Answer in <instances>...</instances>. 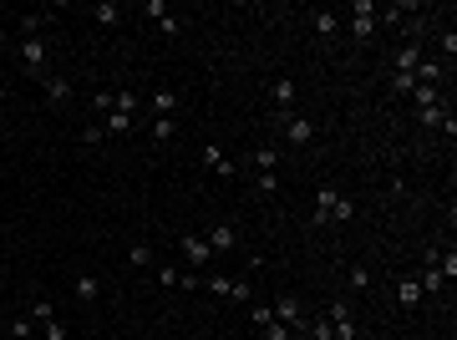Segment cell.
Listing matches in <instances>:
<instances>
[{
	"label": "cell",
	"instance_id": "obj_8",
	"mask_svg": "<svg viewBox=\"0 0 457 340\" xmlns=\"http://www.w3.org/2000/svg\"><path fill=\"white\" fill-rule=\"evenodd\" d=\"M208 249H213V254H229V249H239V229H234L229 219H224V224H213V229H208Z\"/></svg>",
	"mask_w": 457,
	"mask_h": 340
},
{
	"label": "cell",
	"instance_id": "obj_5",
	"mask_svg": "<svg viewBox=\"0 0 457 340\" xmlns=\"http://www.w3.org/2000/svg\"><path fill=\"white\" fill-rule=\"evenodd\" d=\"M279 122H285V142H290V147H310V142H315V122H310V117H295V112H290V117H279Z\"/></svg>",
	"mask_w": 457,
	"mask_h": 340
},
{
	"label": "cell",
	"instance_id": "obj_12",
	"mask_svg": "<svg viewBox=\"0 0 457 340\" xmlns=\"http://www.w3.org/2000/svg\"><path fill=\"white\" fill-rule=\"evenodd\" d=\"M417 285H422V294H442V290H447V274L437 269V259H432V254H427V269L417 274Z\"/></svg>",
	"mask_w": 457,
	"mask_h": 340
},
{
	"label": "cell",
	"instance_id": "obj_24",
	"mask_svg": "<svg viewBox=\"0 0 457 340\" xmlns=\"http://www.w3.org/2000/svg\"><path fill=\"white\" fill-rule=\"evenodd\" d=\"M391 92H397V97H411V92H417V76H411V72H391Z\"/></svg>",
	"mask_w": 457,
	"mask_h": 340
},
{
	"label": "cell",
	"instance_id": "obj_17",
	"mask_svg": "<svg viewBox=\"0 0 457 340\" xmlns=\"http://www.w3.org/2000/svg\"><path fill=\"white\" fill-rule=\"evenodd\" d=\"M391 61H397V72H417V61H422V46H417V41H406V46H402L397 56H391Z\"/></svg>",
	"mask_w": 457,
	"mask_h": 340
},
{
	"label": "cell",
	"instance_id": "obj_30",
	"mask_svg": "<svg viewBox=\"0 0 457 340\" xmlns=\"http://www.w3.org/2000/svg\"><path fill=\"white\" fill-rule=\"evenodd\" d=\"M31 320H41V325H46V320H56V310H51V300H36V310H31Z\"/></svg>",
	"mask_w": 457,
	"mask_h": 340
},
{
	"label": "cell",
	"instance_id": "obj_28",
	"mask_svg": "<svg viewBox=\"0 0 457 340\" xmlns=\"http://www.w3.org/2000/svg\"><path fill=\"white\" fill-rule=\"evenodd\" d=\"M254 188H259V193H279V173H259Z\"/></svg>",
	"mask_w": 457,
	"mask_h": 340
},
{
	"label": "cell",
	"instance_id": "obj_31",
	"mask_svg": "<svg viewBox=\"0 0 457 340\" xmlns=\"http://www.w3.org/2000/svg\"><path fill=\"white\" fill-rule=\"evenodd\" d=\"M158 285H163V290H178V269L163 264V269H158Z\"/></svg>",
	"mask_w": 457,
	"mask_h": 340
},
{
	"label": "cell",
	"instance_id": "obj_14",
	"mask_svg": "<svg viewBox=\"0 0 457 340\" xmlns=\"http://www.w3.org/2000/svg\"><path fill=\"white\" fill-rule=\"evenodd\" d=\"M143 102L152 107V117H173V112H178V92H168V87H158V92L143 97Z\"/></svg>",
	"mask_w": 457,
	"mask_h": 340
},
{
	"label": "cell",
	"instance_id": "obj_15",
	"mask_svg": "<svg viewBox=\"0 0 457 340\" xmlns=\"http://www.w3.org/2000/svg\"><path fill=\"white\" fill-rule=\"evenodd\" d=\"M310 26H315V36L331 41V36L340 31V15H336V11H315V15H310Z\"/></svg>",
	"mask_w": 457,
	"mask_h": 340
},
{
	"label": "cell",
	"instance_id": "obj_26",
	"mask_svg": "<svg viewBox=\"0 0 457 340\" xmlns=\"http://www.w3.org/2000/svg\"><path fill=\"white\" fill-rule=\"evenodd\" d=\"M345 219H356V203L340 193V203H336V214H331V224H345Z\"/></svg>",
	"mask_w": 457,
	"mask_h": 340
},
{
	"label": "cell",
	"instance_id": "obj_7",
	"mask_svg": "<svg viewBox=\"0 0 457 340\" xmlns=\"http://www.w3.org/2000/svg\"><path fill=\"white\" fill-rule=\"evenodd\" d=\"M336 203H340V188H336V183H320V188H315V224H331Z\"/></svg>",
	"mask_w": 457,
	"mask_h": 340
},
{
	"label": "cell",
	"instance_id": "obj_22",
	"mask_svg": "<svg viewBox=\"0 0 457 340\" xmlns=\"http://www.w3.org/2000/svg\"><path fill=\"white\" fill-rule=\"evenodd\" d=\"M92 20H97V26H117V20H122V11L112 6V0H102V6H92Z\"/></svg>",
	"mask_w": 457,
	"mask_h": 340
},
{
	"label": "cell",
	"instance_id": "obj_10",
	"mask_svg": "<svg viewBox=\"0 0 457 340\" xmlns=\"http://www.w3.org/2000/svg\"><path fill=\"white\" fill-rule=\"evenodd\" d=\"M41 92H46L51 107H67V102H72V81L67 76H41Z\"/></svg>",
	"mask_w": 457,
	"mask_h": 340
},
{
	"label": "cell",
	"instance_id": "obj_18",
	"mask_svg": "<svg viewBox=\"0 0 457 340\" xmlns=\"http://www.w3.org/2000/svg\"><path fill=\"white\" fill-rule=\"evenodd\" d=\"M259 173H274V163H279V147L274 142H265V147H254V158H249Z\"/></svg>",
	"mask_w": 457,
	"mask_h": 340
},
{
	"label": "cell",
	"instance_id": "obj_32",
	"mask_svg": "<svg viewBox=\"0 0 457 340\" xmlns=\"http://www.w3.org/2000/svg\"><path fill=\"white\" fill-rule=\"evenodd\" d=\"M229 294H234V300H254V285H249V280H234Z\"/></svg>",
	"mask_w": 457,
	"mask_h": 340
},
{
	"label": "cell",
	"instance_id": "obj_13",
	"mask_svg": "<svg viewBox=\"0 0 457 340\" xmlns=\"http://www.w3.org/2000/svg\"><path fill=\"white\" fill-rule=\"evenodd\" d=\"M270 97H274L279 117H290V107H295V97H300V92H295V81H290V76H279L274 87H270Z\"/></svg>",
	"mask_w": 457,
	"mask_h": 340
},
{
	"label": "cell",
	"instance_id": "obj_3",
	"mask_svg": "<svg viewBox=\"0 0 457 340\" xmlns=\"http://www.w3.org/2000/svg\"><path fill=\"white\" fill-rule=\"evenodd\" d=\"M270 310H274V320L285 325V330H305V325H310V320H305V305L295 300V294H285V300H274Z\"/></svg>",
	"mask_w": 457,
	"mask_h": 340
},
{
	"label": "cell",
	"instance_id": "obj_4",
	"mask_svg": "<svg viewBox=\"0 0 457 340\" xmlns=\"http://www.w3.org/2000/svg\"><path fill=\"white\" fill-rule=\"evenodd\" d=\"M15 56H20V67H26V76H46V46H41V41H20L15 46Z\"/></svg>",
	"mask_w": 457,
	"mask_h": 340
},
{
	"label": "cell",
	"instance_id": "obj_19",
	"mask_svg": "<svg viewBox=\"0 0 457 340\" xmlns=\"http://www.w3.org/2000/svg\"><path fill=\"white\" fill-rule=\"evenodd\" d=\"M138 92H112V112H122V117H138Z\"/></svg>",
	"mask_w": 457,
	"mask_h": 340
},
{
	"label": "cell",
	"instance_id": "obj_34",
	"mask_svg": "<svg viewBox=\"0 0 457 340\" xmlns=\"http://www.w3.org/2000/svg\"><path fill=\"white\" fill-rule=\"evenodd\" d=\"M249 315H254V325H259V330H265V325H270V320H274V310H270V305H254V310H249Z\"/></svg>",
	"mask_w": 457,
	"mask_h": 340
},
{
	"label": "cell",
	"instance_id": "obj_2",
	"mask_svg": "<svg viewBox=\"0 0 457 340\" xmlns=\"http://www.w3.org/2000/svg\"><path fill=\"white\" fill-rule=\"evenodd\" d=\"M325 320H331L336 340H356V315H351V300H331V305H325Z\"/></svg>",
	"mask_w": 457,
	"mask_h": 340
},
{
	"label": "cell",
	"instance_id": "obj_29",
	"mask_svg": "<svg viewBox=\"0 0 457 340\" xmlns=\"http://www.w3.org/2000/svg\"><path fill=\"white\" fill-rule=\"evenodd\" d=\"M229 285H234V280H224V274H208V280H204L208 294H229Z\"/></svg>",
	"mask_w": 457,
	"mask_h": 340
},
{
	"label": "cell",
	"instance_id": "obj_35",
	"mask_svg": "<svg viewBox=\"0 0 457 340\" xmlns=\"http://www.w3.org/2000/svg\"><path fill=\"white\" fill-rule=\"evenodd\" d=\"M265 340H290V330L279 325V320H270V325H265Z\"/></svg>",
	"mask_w": 457,
	"mask_h": 340
},
{
	"label": "cell",
	"instance_id": "obj_27",
	"mask_svg": "<svg viewBox=\"0 0 457 340\" xmlns=\"http://www.w3.org/2000/svg\"><path fill=\"white\" fill-rule=\"evenodd\" d=\"M351 290H371V269L366 264H351Z\"/></svg>",
	"mask_w": 457,
	"mask_h": 340
},
{
	"label": "cell",
	"instance_id": "obj_36",
	"mask_svg": "<svg viewBox=\"0 0 457 340\" xmlns=\"http://www.w3.org/2000/svg\"><path fill=\"white\" fill-rule=\"evenodd\" d=\"M81 142H86V147H97V142H107V132H102V127H86Z\"/></svg>",
	"mask_w": 457,
	"mask_h": 340
},
{
	"label": "cell",
	"instance_id": "obj_21",
	"mask_svg": "<svg viewBox=\"0 0 457 340\" xmlns=\"http://www.w3.org/2000/svg\"><path fill=\"white\" fill-rule=\"evenodd\" d=\"M102 294V280L97 274H77V300H97Z\"/></svg>",
	"mask_w": 457,
	"mask_h": 340
},
{
	"label": "cell",
	"instance_id": "obj_9",
	"mask_svg": "<svg viewBox=\"0 0 457 340\" xmlns=\"http://www.w3.org/2000/svg\"><path fill=\"white\" fill-rule=\"evenodd\" d=\"M204 168H213L219 178H234V173H239V163L224 158V147H219V142H208V147H204Z\"/></svg>",
	"mask_w": 457,
	"mask_h": 340
},
{
	"label": "cell",
	"instance_id": "obj_37",
	"mask_svg": "<svg viewBox=\"0 0 457 340\" xmlns=\"http://www.w3.org/2000/svg\"><path fill=\"white\" fill-rule=\"evenodd\" d=\"M46 340H67V325H61V320H46Z\"/></svg>",
	"mask_w": 457,
	"mask_h": 340
},
{
	"label": "cell",
	"instance_id": "obj_38",
	"mask_svg": "<svg viewBox=\"0 0 457 340\" xmlns=\"http://www.w3.org/2000/svg\"><path fill=\"white\" fill-rule=\"evenodd\" d=\"M0 107H6V87H0Z\"/></svg>",
	"mask_w": 457,
	"mask_h": 340
},
{
	"label": "cell",
	"instance_id": "obj_23",
	"mask_svg": "<svg viewBox=\"0 0 457 340\" xmlns=\"http://www.w3.org/2000/svg\"><path fill=\"white\" fill-rule=\"evenodd\" d=\"M127 264H133V269H147V264H152V244H143V239H138L133 249H127Z\"/></svg>",
	"mask_w": 457,
	"mask_h": 340
},
{
	"label": "cell",
	"instance_id": "obj_6",
	"mask_svg": "<svg viewBox=\"0 0 457 340\" xmlns=\"http://www.w3.org/2000/svg\"><path fill=\"white\" fill-rule=\"evenodd\" d=\"M178 249H183V259H188L193 269H204V264L213 259V249H208V239H204V233H183V239H178Z\"/></svg>",
	"mask_w": 457,
	"mask_h": 340
},
{
	"label": "cell",
	"instance_id": "obj_25",
	"mask_svg": "<svg viewBox=\"0 0 457 340\" xmlns=\"http://www.w3.org/2000/svg\"><path fill=\"white\" fill-rule=\"evenodd\" d=\"M305 335H310V340H336V330H331V320H325V315H320V320H310V325H305Z\"/></svg>",
	"mask_w": 457,
	"mask_h": 340
},
{
	"label": "cell",
	"instance_id": "obj_11",
	"mask_svg": "<svg viewBox=\"0 0 457 340\" xmlns=\"http://www.w3.org/2000/svg\"><path fill=\"white\" fill-rule=\"evenodd\" d=\"M397 305H402V310H417V305H422V285H417V274H402V280H397Z\"/></svg>",
	"mask_w": 457,
	"mask_h": 340
},
{
	"label": "cell",
	"instance_id": "obj_33",
	"mask_svg": "<svg viewBox=\"0 0 457 340\" xmlns=\"http://www.w3.org/2000/svg\"><path fill=\"white\" fill-rule=\"evenodd\" d=\"M31 330H36V320H31V315H20V320H15V325H11V335H15V340H26V335H31Z\"/></svg>",
	"mask_w": 457,
	"mask_h": 340
},
{
	"label": "cell",
	"instance_id": "obj_16",
	"mask_svg": "<svg viewBox=\"0 0 457 340\" xmlns=\"http://www.w3.org/2000/svg\"><path fill=\"white\" fill-rule=\"evenodd\" d=\"M133 122H138V117H122V112H107V122H102V132H107V137H127V132H133Z\"/></svg>",
	"mask_w": 457,
	"mask_h": 340
},
{
	"label": "cell",
	"instance_id": "obj_1",
	"mask_svg": "<svg viewBox=\"0 0 457 340\" xmlns=\"http://www.w3.org/2000/svg\"><path fill=\"white\" fill-rule=\"evenodd\" d=\"M376 20H381L376 0H356V6H351V36L356 41H371L376 36Z\"/></svg>",
	"mask_w": 457,
	"mask_h": 340
},
{
	"label": "cell",
	"instance_id": "obj_20",
	"mask_svg": "<svg viewBox=\"0 0 457 340\" xmlns=\"http://www.w3.org/2000/svg\"><path fill=\"white\" fill-rule=\"evenodd\" d=\"M178 137V122L173 117H152V142H173Z\"/></svg>",
	"mask_w": 457,
	"mask_h": 340
}]
</instances>
